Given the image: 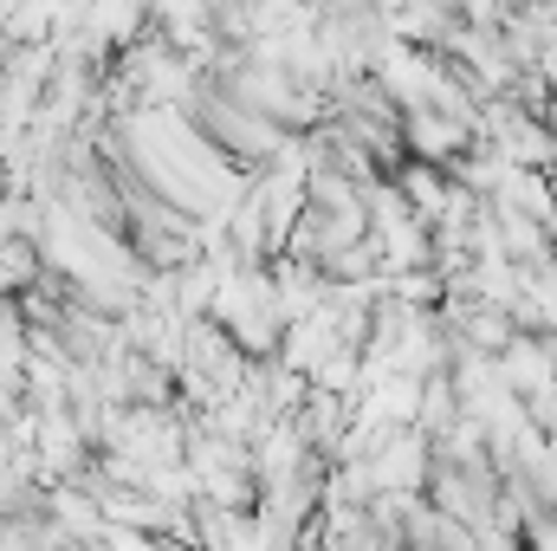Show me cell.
Wrapping results in <instances>:
<instances>
[{
    "instance_id": "obj_1",
    "label": "cell",
    "mask_w": 557,
    "mask_h": 551,
    "mask_svg": "<svg viewBox=\"0 0 557 551\" xmlns=\"http://www.w3.org/2000/svg\"><path fill=\"white\" fill-rule=\"evenodd\" d=\"M499 370H506L512 396L539 403V396L557 390V344L552 338H532V331H512V344L499 351Z\"/></svg>"
},
{
    "instance_id": "obj_2",
    "label": "cell",
    "mask_w": 557,
    "mask_h": 551,
    "mask_svg": "<svg viewBox=\"0 0 557 551\" xmlns=\"http://www.w3.org/2000/svg\"><path fill=\"white\" fill-rule=\"evenodd\" d=\"M403 131H409V149H416L421 162H454L460 149H467V118H454V111H434V105H416L409 118H403Z\"/></svg>"
},
{
    "instance_id": "obj_3",
    "label": "cell",
    "mask_w": 557,
    "mask_h": 551,
    "mask_svg": "<svg viewBox=\"0 0 557 551\" xmlns=\"http://www.w3.org/2000/svg\"><path fill=\"white\" fill-rule=\"evenodd\" d=\"M403 201H409V208H416L421 221L434 228V221L447 215V201H454V188L441 182V169H434V162H416V169L403 175Z\"/></svg>"
},
{
    "instance_id": "obj_4",
    "label": "cell",
    "mask_w": 557,
    "mask_h": 551,
    "mask_svg": "<svg viewBox=\"0 0 557 551\" xmlns=\"http://www.w3.org/2000/svg\"><path fill=\"white\" fill-rule=\"evenodd\" d=\"M552 195H557V169H552Z\"/></svg>"
}]
</instances>
